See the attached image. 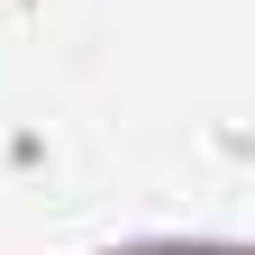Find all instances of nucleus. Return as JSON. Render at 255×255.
Returning <instances> with one entry per match:
<instances>
[]
</instances>
